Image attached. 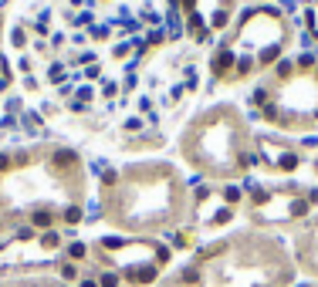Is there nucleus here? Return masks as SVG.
I'll use <instances>...</instances> for the list:
<instances>
[{
  "label": "nucleus",
  "instance_id": "25",
  "mask_svg": "<svg viewBox=\"0 0 318 287\" xmlns=\"http://www.w3.org/2000/svg\"><path fill=\"white\" fill-rule=\"evenodd\" d=\"M315 81H318V68H315Z\"/></svg>",
  "mask_w": 318,
  "mask_h": 287
},
{
  "label": "nucleus",
  "instance_id": "16",
  "mask_svg": "<svg viewBox=\"0 0 318 287\" xmlns=\"http://www.w3.org/2000/svg\"><path fill=\"white\" fill-rule=\"evenodd\" d=\"M163 41H166V31H163V24H156L149 31V44H163Z\"/></svg>",
  "mask_w": 318,
  "mask_h": 287
},
{
  "label": "nucleus",
  "instance_id": "5",
  "mask_svg": "<svg viewBox=\"0 0 318 287\" xmlns=\"http://www.w3.org/2000/svg\"><path fill=\"white\" fill-rule=\"evenodd\" d=\"M298 162H301V155H298V149H281L278 152V159H274V166L281 169V173H295Z\"/></svg>",
  "mask_w": 318,
  "mask_h": 287
},
{
  "label": "nucleus",
  "instance_id": "23",
  "mask_svg": "<svg viewBox=\"0 0 318 287\" xmlns=\"http://www.w3.org/2000/svg\"><path fill=\"white\" fill-rule=\"evenodd\" d=\"M91 58H95V54H91V51H85V54H78V65H91Z\"/></svg>",
  "mask_w": 318,
  "mask_h": 287
},
{
  "label": "nucleus",
  "instance_id": "3",
  "mask_svg": "<svg viewBox=\"0 0 318 287\" xmlns=\"http://www.w3.org/2000/svg\"><path fill=\"white\" fill-rule=\"evenodd\" d=\"M58 220H61V213H58L55 206H34V210L27 213V220L24 223H31L37 233H44V230H55Z\"/></svg>",
  "mask_w": 318,
  "mask_h": 287
},
{
  "label": "nucleus",
  "instance_id": "19",
  "mask_svg": "<svg viewBox=\"0 0 318 287\" xmlns=\"http://www.w3.org/2000/svg\"><path fill=\"white\" fill-rule=\"evenodd\" d=\"M91 37H109V27L105 24H91Z\"/></svg>",
  "mask_w": 318,
  "mask_h": 287
},
{
  "label": "nucleus",
  "instance_id": "11",
  "mask_svg": "<svg viewBox=\"0 0 318 287\" xmlns=\"http://www.w3.org/2000/svg\"><path fill=\"white\" fill-rule=\"evenodd\" d=\"M244 196H247V193H244V186H224V189H220V199H224V206H237Z\"/></svg>",
  "mask_w": 318,
  "mask_h": 287
},
{
  "label": "nucleus",
  "instance_id": "9",
  "mask_svg": "<svg viewBox=\"0 0 318 287\" xmlns=\"http://www.w3.org/2000/svg\"><path fill=\"white\" fill-rule=\"evenodd\" d=\"M58 277H61L65 284H75V280H81V270H78V264H71V260H61V267H58Z\"/></svg>",
  "mask_w": 318,
  "mask_h": 287
},
{
  "label": "nucleus",
  "instance_id": "12",
  "mask_svg": "<svg viewBox=\"0 0 318 287\" xmlns=\"http://www.w3.org/2000/svg\"><path fill=\"white\" fill-rule=\"evenodd\" d=\"M98 287H122V270H98Z\"/></svg>",
  "mask_w": 318,
  "mask_h": 287
},
{
  "label": "nucleus",
  "instance_id": "18",
  "mask_svg": "<svg viewBox=\"0 0 318 287\" xmlns=\"http://www.w3.org/2000/svg\"><path fill=\"white\" fill-rule=\"evenodd\" d=\"M11 41H14V47H24V44H27V34H24L21 27H17V31L11 34Z\"/></svg>",
  "mask_w": 318,
  "mask_h": 287
},
{
  "label": "nucleus",
  "instance_id": "7",
  "mask_svg": "<svg viewBox=\"0 0 318 287\" xmlns=\"http://www.w3.org/2000/svg\"><path fill=\"white\" fill-rule=\"evenodd\" d=\"M65 260H71V264H85L88 260V247L81 240H71L68 247H65Z\"/></svg>",
  "mask_w": 318,
  "mask_h": 287
},
{
  "label": "nucleus",
  "instance_id": "6",
  "mask_svg": "<svg viewBox=\"0 0 318 287\" xmlns=\"http://www.w3.org/2000/svg\"><path fill=\"white\" fill-rule=\"evenodd\" d=\"M200 280H203V270H200V267H196V264L183 267L180 274H176V284H183V287H196V284H200Z\"/></svg>",
  "mask_w": 318,
  "mask_h": 287
},
{
  "label": "nucleus",
  "instance_id": "2",
  "mask_svg": "<svg viewBox=\"0 0 318 287\" xmlns=\"http://www.w3.org/2000/svg\"><path fill=\"white\" fill-rule=\"evenodd\" d=\"M234 65H237V51L234 47H220L214 54V61H210V71H214V81H220V78H234Z\"/></svg>",
  "mask_w": 318,
  "mask_h": 287
},
{
  "label": "nucleus",
  "instance_id": "1",
  "mask_svg": "<svg viewBox=\"0 0 318 287\" xmlns=\"http://www.w3.org/2000/svg\"><path fill=\"white\" fill-rule=\"evenodd\" d=\"M240 44H250V54H257L261 47H271V44H284V21L278 11H250L244 21H240V31H237V44H230L237 51Z\"/></svg>",
  "mask_w": 318,
  "mask_h": 287
},
{
  "label": "nucleus",
  "instance_id": "17",
  "mask_svg": "<svg viewBox=\"0 0 318 287\" xmlns=\"http://www.w3.org/2000/svg\"><path fill=\"white\" fill-rule=\"evenodd\" d=\"M11 169H14V159L7 152H0V176H4V173H11Z\"/></svg>",
  "mask_w": 318,
  "mask_h": 287
},
{
  "label": "nucleus",
  "instance_id": "21",
  "mask_svg": "<svg viewBox=\"0 0 318 287\" xmlns=\"http://www.w3.org/2000/svg\"><path fill=\"white\" fill-rule=\"evenodd\" d=\"M132 129H142V122H139V119H129V122H125V132H132Z\"/></svg>",
  "mask_w": 318,
  "mask_h": 287
},
{
  "label": "nucleus",
  "instance_id": "13",
  "mask_svg": "<svg viewBox=\"0 0 318 287\" xmlns=\"http://www.w3.org/2000/svg\"><path fill=\"white\" fill-rule=\"evenodd\" d=\"M166 237L173 240V247H176V250H186V247H193V233H190V230H176V233H166Z\"/></svg>",
  "mask_w": 318,
  "mask_h": 287
},
{
  "label": "nucleus",
  "instance_id": "8",
  "mask_svg": "<svg viewBox=\"0 0 318 287\" xmlns=\"http://www.w3.org/2000/svg\"><path fill=\"white\" fill-rule=\"evenodd\" d=\"M85 220V210H81V203H68V206H61V223H68V226H78Z\"/></svg>",
  "mask_w": 318,
  "mask_h": 287
},
{
  "label": "nucleus",
  "instance_id": "10",
  "mask_svg": "<svg viewBox=\"0 0 318 287\" xmlns=\"http://www.w3.org/2000/svg\"><path fill=\"white\" fill-rule=\"evenodd\" d=\"M37 247H41V250H58V247H61V233H58V230L37 233Z\"/></svg>",
  "mask_w": 318,
  "mask_h": 287
},
{
  "label": "nucleus",
  "instance_id": "14",
  "mask_svg": "<svg viewBox=\"0 0 318 287\" xmlns=\"http://www.w3.org/2000/svg\"><path fill=\"white\" fill-rule=\"evenodd\" d=\"M230 220H234V206H217L214 216H210L214 226H224V223H230Z\"/></svg>",
  "mask_w": 318,
  "mask_h": 287
},
{
  "label": "nucleus",
  "instance_id": "4",
  "mask_svg": "<svg viewBox=\"0 0 318 287\" xmlns=\"http://www.w3.org/2000/svg\"><path fill=\"white\" fill-rule=\"evenodd\" d=\"M156 277H159V267L156 264H139V267L122 270V280H125V284H132V287H146V284H152Z\"/></svg>",
  "mask_w": 318,
  "mask_h": 287
},
{
  "label": "nucleus",
  "instance_id": "24",
  "mask_svg": "<svg viewBox=\"0 0 318 287\" xmlns=\"http://www.w3.org/2000/svg\"><path fill=\"white\" fill-rule=\"evenodd\" d=\"M0 233H4V220H0Z\"/></svg>",
  "mask_w": 318,
  "mask_h": 287
},
{
  "label": "nucleus",
  "instance_id": "20",
  "mask_svg": "<svg viewBox=\"0 0 318 287\" xmlns=\"http://www.w3.org/2000/svg\"><path fill=\"white\" fill-rule=\"evenodd\" d=\"M78 287H98V280H95V277H81Z\"/></svg>",
  "mask_w": 318,
  "mask_h": 287
},
{
  "label": "nucleus",
  "instance_id": "15",
  "mask_svg": "<svg viewBox=\"0 0 318 287\" xmlns=\"http://www.w3.org/2000/svg\"><path fill=\"white\" fill-rule=\"evenodd\" d=\"M305 17H308V31H311V34L318 37V7H308V14H305Z\"/></svg>",
  "mask_w": 318,
  "mask_h": 287
},
{
  "label": "nucleus",
  "instance_id": "22",
  "mask_svg": "<svg viewBox=\"0 0 318 287\" xmlns=\"http://www.w3.org/2000/svg\"><path fill=\"white\" fill-rule=\"evenodd\" d=\"M305 199H308V206H315V203H318V189H308Z\"/></svg>",
  "mask_w": 318,
  "mask_h": 287
},
{
  "label": "nucleus",
  "instance_id": "26",
  "mask_svg": "<svg viewBox=\"0 0 318 287\" xmlns=\"http://www.w3.org/2000/svg\"><path fill=\"white\" fill-rule=\"evenodd\" d=\"M61 287H71V284H61Z\"/></svg>",
  "mask_w": 318,
  "mask_h": 287
}]
</instances>
